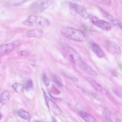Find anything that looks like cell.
<instances>
[{
    "label": "cell",
    "mask_w": 122,
    "mask_h": 122,
    "mask_svg": "<svg viewBox=\"0 0 122 122\" xmlns=\"http://www.w3.org/2000/svg\"><path fill=\"white\" fill-rule=\"evenodd\" d=\"M61 32L64 36L71 40L84 42L86 40V36L83 32L74 28L64 27L61 30Z\"/></svg>",
    "instance_id": "1"
},
{
    "label": "cell",
    "mask_w": 122,
    "mask_h": 122,
    "mask_svg": "<svg viewBox=\"0 0 122 122\" xmlns=\"http://www.w3.org/2000/svg\"><path fill=\"white\" fill-rule=\"evenodd\" d=\"M25 25L28 26L36 25L44 27L48 26L50 24L48 20L43 16L36 15L29 16L23 22Z\"/></svg>",
    "instance_id": "2"
},
{
    "label": "cell",
    "mask_w": 122,
    "mask_h": 122,
    "mask_svg": "<svg viewBox=\"0 0 122 122\" xmlns=\"http://www.w3.org/2000/svg\"><path fill=\"white\" fill-rule=\"evenodd\" d=\"M55 0H37L30 7V10L36 14L42 13L48 8Z\"/></svg>",
    "instance_id": "3"
},
{
    "label": "cell",
    "mask_w": 122,
    "mask_h": 122,
    "mask_svg": "<svg viewBox=\"0 0 122 122\" xmlns=\"http://www.w3.org/2000/svg\"><path fill=\"white\" fill-rule=\"evenodd\" d=\"M63 47L65 52L73 63L75 64L77 63L79 64L82 61L79 55L69 46L65 44L63 45Z\"/></svg>",
    "instance_id": "4"
},
{
    "label": "cell",
    "mask_w": 122,
    "mask_h": 122,
    "mask_svg": "<svg viewBox=\"0 0 122 122\" xmlns=\"http://www.w3.org/2000/svg\"><path fill=\"white\" fill-rule=\"evenodd\" d=\"M20 43V41L17 40L2 45L0 47V56H2L10 52L19 46Z\"/></svg>",
    "instance_id": "5"
},
{
    "label": "cell",
    "mask_w": 122,
    "mask_h": 122,
    "mask_svg": "<svg viewBox=\"0 0 122 122\" xmlns=\"http://www.w3.org/2000/svg\"><path fill=\"white\" fill-rule=\"evenodd\" d=\"M70 8L79 14L85 20L87 19L89 16L86 9L83 6L72 3H69Z\"/></svg>",
    "instance_id": "6"
},
{
    "label": "cell",
    "mask_w": 122,
    "mask_h": 122,
    "mask_svg": "<svg viewBox=\"0 0 122 122\" xmlns=\"http://www.w3.org/2000/svg\"><path fill=\"white\" fill-rule=\"evenodd\" d=\"M91 20L94 25L103 30H108L111 28V25L108 22L100 20L96 16L92 17L91 18Z\"/></svg>",
    "instance_id": "7"
},
{
    "label": "cell",
    "mask_w": 122,
    "mask_h": 122,
    "mask_svg": "<svg viewBox=\"0 0 122 122\" xmlns=\"http://www.w3.org/2000/svg\"><path fill=\"white\" fill-rule=\"evenodd\" d=\"M89 45L91 48L98 56L102 57L104 55L103 52L100 47L96 43L92 41H90Z\"/></svg>",
    "instance_id": "8"
},
{
    "label": "cell",
    "mask_w": 122,
    "mask_h": 122,
    "mask_svg": "<svg viewBox=\"0 0 122 122\" xmlns=\"http://www.w3.org/2000/svg\"><path fill=\"white\" fill-rule=\"evenodd\" d=\"M81 68L90 74L94 76H97V73L88 65L82 61L79 64Z\"/></svg>",
    "instance_id": "9"
},
{
    "label": "cell",
    "mask_w": 122,
    "mask_h": 122,
    "mask_svg": "<svg viewBox=\"0 0 122 122\" xmlns=\"http://www.w3.org/2000/svg\"><path fill=\"white\" fill-rule=\"evenodd\" d=\"M28 37L41 38L42 37L43 33L42 30L40 29H35L28 31L26 33Z\"/></svg>",
    "instance_id": "10"
},
{
    "label": "cell",
    "mask_w": 122,
    "mask_h": 122,
    "mask_svg": "<svg viewBox=\"0 0 122 122\" xmlns=\"http://www.w3.org/2000/svg\"><path fill=\"white\" fill-rule=\"evenodd\" d=\"M80 115L81 117L85 121L88 122H97L96 119L89 113L85 111L80 112Z\"/></svg>",
    "instance_id": "11"
},
{
    "label": "cell",
    "mask_w": 122,
    "mask_h": 122,
    "mask_svg": "<svg viewBox=\"0 0 122 122\" xmlns=\"http://www.w3.org/2000/svg\"><path fill=\"white\" fill-rule=\"evenodd\" d=\"M86 79L90 84L97 91L102 92L103 91V87L95 80L89 77H86Z\"/></svg>",
    "instance_id": "12"
},
{
    "label": "cell",
    "mask_w": 122,
    "mask_h": 122,
    "mask_svg": "<svg viewBox=\"0 0 122 122\" xmlns=\"http://www.w3.org/2000/svg\"><path fill=\"white\" fill-rule=\"evenodd\" d=\"M107 47L111 51L116 54H120V48L116 44L113 42H109L107 44Z\"/></svg>",
    "instance_id": "13"
},
{
    "label": "cell",
    "mask_w": 122,
    "mask_h": 122,
    "mask_svg": "<svg viewBox=\"0 0 122 122\" xmlns=\"http://www.w3.org/2000/svg\"><path fill=\"white\" fill-rule=\"evenodd\" d=\"M106 15L113 25L119 27L122 31V22L121 21L110 15Z\"/></svg>",
    "instance_id": "14"
},
{
    "label": "cell",
    "mask_w": 122,
    "mask_h": 122,
    "mask_svg": "<svg viewBox=\"0 0 122 122\" xmlns=\"http://www.w3.org/2000/svg\"><path fill=\"white\" fill-rule=\"evenodd\" d=\"M18 115L22 118L30 121L31 119V117L29 114L25 110L20 109L17 112Z\"/></svg>",
    "instance_id": "15"
},
{
    "label": "cell",
    "mask_w": 122,
    "mask_h": 122,
    "mask_svg": "<svg viewBox=\"0 0 122 122\" xmlns=\"http://www.w3.org/2000/svg\"><path fill=\"white\" fill-rule=\"evenodd\" d=\"M9 92L6 91L3 92L0 96V103L3 104H5L9 100Z\"/></svg>",
    "instance_id": "16"
},
{
    "label": "cell",
    "mask_w": 122,
    "mask_h": 122,
    "mask_svg": "<svg viewBox=\"0 0 122 122\" xmlns=\"http://www.w3.org/2000/svg\"><path fill=\"white\" fill-rule=\"evenodd\" d=\"M11 86L15 92L18 93H21L23 90V86L22 84H20L14 83L11 85Z\"/></svg>",
    "instance_id": "17"
},
{
    "label": "cell",
    "mask_w": 122,
    "mask_h": 122,
    "mask_svg": "<svg viewBox=\"0 0 122 122\" xmlns=\"http://www.w3.org/2000/svg\"><path fill=\"white\" fill-rule=\"evenodd\" d=\"M52 78L53 82L58 86L61 87L63 86L61 80L59 76L53 75L52 76Z\"/></svg>",
    "instance_id": "18"
},
{
    "label": "cell",
    "mask_w": 122,
    "mask_h": 122,
    "mask_svg": "<svg viewBox=\"0 0 122 122\" xmlns=\"http://www.w3.org/2000/svg\"><path fill=\"white\" fill-rule=\"evenodd\" d=\"M29 0H10L8 3V4L13 6L17 5Z\"/></svg>",
    "instance_id": "19"
},
{
    "label": "cell",
    "mask_w": 122,
    "mask_h": 122,
    "mask_svg": "<svg viewBox=\"0 0 122 122\" xmlns=\"http://www.w3.org/2000/svg\"><path fill=\"white\" fill-rule=\"evenodd\" d=\"M33 86V83L32 81L29 79L27 81L25 86V89L26 90H28L32 88Z\"/></svg>",
    "instance_id": "20"
},
{
    "label": "cell",
    "mask_w": 122,
    "mask_h": 122,
    "mask_svg": "<svg viewBox=\"0 0 122 122\" xmlns=\"http://www.w3.org/2000/svg\"><path fill=\"white\" fill-rule=\"evenodd\" d=\"M17 55L20 56L24 57L28 56L30 54L29 51L26 50H22L19 51L17 53Z\"/></svg>",
    "instance_id": "21"
},
{
    "label": "cell",
    "mask_w": 122,
    "mask_h": 122,
    "mask_svg": "<svg viewBox=\"0 0 122 122\" xmlns=\"http://www.w3.org/2000/svg\"><path fill=\"white\" fill-rule=\"evenodd\" d=\"M42 79L44 84L46 86H48L50 84L49 79L45 74H44L42 76Z\"/></svg>",
    "instance_id": "22"
},
{
    "label": "cell",
    "mask_w": 122,
    "mask_h": 122,
    "mask_svg": "<svg viewBox=\"0 0 122 122\" xmlns=\"http://www.w3.org/2000/svg\"><path fill=\"white\" fill-rule=\"evenodd\" d=\"M112 90L114 93L119 97H121L122 95L118 90L115 88H112Z\"/></svg>",
    "instance_id": "23"
},
{
    "label": "cell",
    "mask_w": 122,
    "mask_h": 122,
    "mask_svg": "<svg viewBox=\"0 0 122 122\" xmlns=\"http://www.w3.org/2000/svg\"><path fill=\"white\" fill-rule=\"evenodd\" d=\"M68 78H69L72 81H74L76 82H78V79H77L75 77H71L70 76H66Z\"/></svg>",
    "instance_id": "24"
},
{
    "label": "cell",
    "mask_w": 122,
    "mask_h": 122,
    "mask_svg": "<svg viewBox=\"0 0 122 122\" xmlns=\"http://www.w3.org/2000/svg\"><path fill=\"white\" fill-rule=\"evenodd\" d=\"M104 117L107 120L108 122H111V119L110 116L107 113H105L104 114Z\"/></svg>",
    "instance_id": "25"
},
{
    "label": "cell",
    "mask_w": 122,
    "mask_h": 122,
    "mask_svg": "<svg viewBox=\"0 0 122 122\" xmlns=\"http://www.w3.org/2000/svg\"><path fill=\"white\" fill-rule=\"evenodd\" d=\"M106 4L107 5L110 4L111 3V0H101Z\"/></svg>",
    "instance_id": "26"
},
{
    "label": "cell",
    "mask_w": 122,
    "mask_h": 122,
    "mask_svg": "<svg viewBox=\"0 0 122 122\" xmlns=\"http://www.w3.org/2000/svg\"><path fill=\"white\" fill-rule=\"evenodd\" d=\"M92 94L93 97L95 98L96 99L99 100L100 99V98L96 94L93 93H92Z\"/></svg>",
    "instance_id": "27"
},
{
    "label": "cell",
    "mask_w": 122,
    "mask_h": 122,
    "mask_svg": "<svg viewBox=\"0 0 122 122\" xmlns=\"http://www.w3.org/2000/svg\"><path fill=\"white\" fill-rule=\"evenodd\" d=\"M112 74L114 76H117V74L116 72L114 71H112Z\"/></svg>",
    "instance_id": "28"
},
{
    "label": "cell",
    "mask_w": 122,
    "mask_h": 122,
    "mask_svg": "<svg viewBox=\"0 0 122 122\" xmlns=\"http://www.w3.org/2000/svg\"><path fill=\"white\" fill-rule=\"evenodd\" d=\"M116 122H120V120L118 118H116Z\"/></svg>",
    "instance_id": "29"
},
{
    "label": "cell",
    "mask_w": 122,
    "mask_h": 122,
    "mask_svg": "<svg viewBox=\"0 0 122 122\" xmlns=\"http://www.w3.org/2000/svg\"><path fill=\"white\" fill-rule=\"evenodd\" d=\"M52 120L53 122H56V119L55 118H53Z\"/></svg>",
    "instance_id": "30"
},
{
    "label": "cell",
    "mask_w": 122,
    "mask_h": 122,
    "mask_svg": "<svg viewBox=\"0 0 122 122\" xmlns=\"http://www.w3.org/2000/svg\"><path fill=\"white\" fill-rule=\"evenodd\" d=\"M2 116V115H1V113H0V119H1V118Z\"/></svg>",
    "instance_id": "31"
}]
</instances>
